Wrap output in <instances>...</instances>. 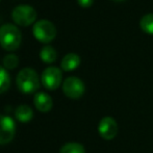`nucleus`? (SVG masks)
<instances>
[{"instance_id":"obj_14","label":"nucleus","mask_w":153,"mask_h":153,"mask_svg":"<svg viewBox=\"0 0 153 153\" xmlns=\"http://www.w3.org/2000/svg\"><path fill=\"white\" fill-rule=\"evenodd\" d=\"M10 85V77L5 68L0 67V94L6 92Z\"/></svg>"},{"instance_id":"obj_17","label":"nucleus","mask_w":153,"mask_h":153,"mask_svg":"<svg viewBox=\"0 0 153 153\" xmlns=\"http://www.w3.org/2000/svg\"><path fill=\"white\" fill-rule=\"evenodd\" d=\"M77 2L81 7H90L94 2V0H77Z\"/></svg>"},{"instance_id":"obj_3","label":"nucleus","mask_w":153,"mask_h":153,"mask_svg":"<svg viewBox=\"0 0 153 153\" xmlns=\"http://www.w3.org/2000/svg\"><path fill=\"white\" fill-rule=\"evenodd\" d=\"M33 36L39 42L48 44L54 40L56 36V28L54 24L49 20H39L36 22L32 27Z\"/></svg>"},{"instance_id":"obj_7","label":"nucleus","mask_w":153,"mask_h":153,"mask_svg":"<svg viewBox=\"0 0 153 153\" xmlns=\"http://www.w3.org/2000/svg\"><path fill=\"white\" fill-rule=\"evenodd\" d=\"M16 132V124L8 116L0 115V145L12 142Z\"/></svg>"},{"instance_id":"obj_9","label":"nucleus","mask_w":153,"mask_h":153,"mask_svg":"<svg viewBox=\"0 0 153 153\" xmlns=\"http://www.w3.org/2000/svg\"><path fill=\"white\" fill-rule=\"evenodd\" d=\"M33 103L36 109L42 113H48L53 105L52 98L45 92H38L33 97Z\"/></svg>"},{"instance_id":"obj_8","label":"nucleus","mask_w":153,"mask_h":153,"mask_svg":"<svg viewBox=\"0 0 153 153\" xmlns=\"http://www.w3.org/2000/svg\"><path fill=\"white\" fill-rule=\"evenodd\" d=\"M119 127L113 117H104L98 125V132L104 140H113L117 135Z\"/></svg>"},{"instance_id":"obj_11","label":"nucleus","mask_w":153,"mask_h":153,"mask_svg":"<svg viewBox=\"0 0 153 153\" xmlns=\"http://www.w3.org/2000/svg\"><path fill=\"white\" fill-rule=\"evenodd\" d=\"M15 117L18 121L22 123L29 122L33 117V113H32V109L28 105H19L18 107L15 111Z\"/></svg>"},{"instance_id":"obj_6","label":"nucleus","mask_w":153,"mask_h":153,"mask_svg":"<svg viewBox=\"0 0 153 153\" xmlns=\"http://www.w3.org/2000/svg\"><path fill=\"white\" fill-rule=\"evenodd\" d=\"M85 90V83L76 76H70L65 79L62 83V91L65 95L71 99H78L83 95Z\"/></svg>"},{"instance_id":"obj_16","label":"nucleus","mask_w":153,"mask_h":153,"mask_svg":"<svg viewBox=\"0 0 153 153\" xmlns=\"http://www.w3.org/2000/svg\"><path fill=\"white\" fill-rule=\"evenodd\" d=\"M19 65V59L17 55L15 54H8L4 56L3 59V66L5 69L8 70H13V69L17 68Z\"/></svg>"},{"instance_id":"obj_10","label":"nucleus","mask_w":153,"mask_h":153,"mask_svg":"<svg viewBox=\"0 0 153 153\" xmlns=\"http://www.w3.org/2000/svg\"><path fill=\"white\" fill-rule=\"evenodd\" d=\"M80 65V57L76 53H68L62 59L61 67L64 71H73Z\"/></svg>"},{"instance_id":"obj_13","label":"nucleus","mask_w":153,"mask_h":153,"mask_svg":"<svg viewBox=\"0 0 153 153\" xmlns=\"http://www.w3.org/2000/svg\"><path fill=\"white\" fill-rule=\"evenodd\" d=\"M59 153H85V150L81 144L71 142L65 144L59 150Z\"/></svg>"},{"instance_id":"obj_4","label":"nucleus","mask_w":153,"mask_h":153,"mask_svg":"<svg viewBox=\"0 0 153 153\" xmlns=\"http://www.w3.org/2000/svg\"><path fill=\"white\" fill-rule=\"evenodd\" d=\"M12 19L20 26H29L36 19V12L31 5L21 4L13 10Z\"/></svg>"},{"instance_id":"obj_5","label":"nucleus","mask_w":153,"mask_h":153,"mask_svg":"<svg viewBox=\"0 0 153 153\" xmlns=\"http://www.w3.org/2000/svg\"><path fill=\"white\" fill-rule=\"evenodd\" d=\"M62 80V73L57 67H48L43 71L41 81L44 88L50 91H54L61 85Z\"/></svg>"},{"instance_id":"obj_1","label":"nucleus","mask_w":153,"mask_h":153,"mask_svg":"<svg viewBox=\"0 0 153 153\" xmlns=\"http://www.w3.org/2000/svg\"><path fill=\"white\" fill-rule=\"evenodd\" d=\"M22 34L14 24L6 23L0 26V45L7 51H15L20 47Z\"/></svg>"},{"instance_id":"obj_18","label":"nucleus","mask_w":153,"mask_h":153,"mask_svg":"<svg viewBox=\"0 0 153 153\" xmlns=\"http://www.w3.org/2000/svg\"><path fill=\"white\" fill-rule=\"evenodd\" d=\"M115 1H123V0H115Z\"/></svg>"},{"instance_id":"obj_12","label":"nucleus","mask_w":153,"mask_h":153,"mask_svg":"<svg viewBox=\"0 0 153 153\" xmlns=\"http://www.w3.org/2000/svg\"><path fill=\"white\" fill-rule=\"evenodd\" d=\"M40 57L46 64H52L56 61V50L52 46H44L40 51Z\"/></svg>"},{"instance_id":"obj_15","label":"nucleus","mask_w":153,"mask_h":153,"mask_svg":"<svg viewBox=\"0 0 153 153\" xmlns=\"http://www.w3.org/2000/svg\"><path fill=\"white\" fill-rule=\"evenodd\" d=\"M141 28L149 34H153V14H147L142 17L140 21Z\"/></svg>"},{"instance_id":"obj_2","label":"nucleus","mask_w":153,"mask_h":153,"mask_svg":"<svg viewBox=\"0 0 153 153\" xmlns=\"http://www.w3.org/2000/svg\"><path fill=\"white\" fill-rule=\"evenodd\" d=\"M16 83L19 91L24 94H32L40 88V78L33 69L24 68L18 73Z\"/></svg>"}]
</instances>
